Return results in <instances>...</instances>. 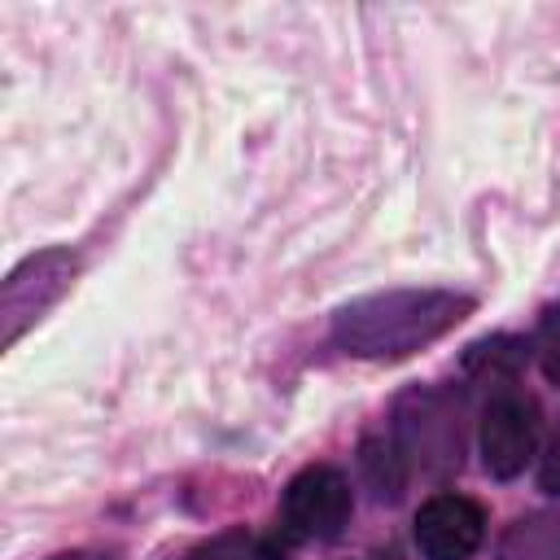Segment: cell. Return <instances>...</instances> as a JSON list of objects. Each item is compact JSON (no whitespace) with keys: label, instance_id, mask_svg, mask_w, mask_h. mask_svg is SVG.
<instances>
[{"label":"cell","instance_id":"6da1fadb","mask_svg":"<svg viewBox=\"0 0 560 560\" xmlns=\"http://www.w3.org/2000/svg\"><path fill=\"white\" fill-rule=\"evenodd\" d=\"M472 315V298L455 289H389L359 298L332 315V341L354 359H407Z\"/></svg>","mask_w":560,"mask_h":560},{"label":"cell","instance_id":"7a4b0ae2","mask_svg":"<svg viewBox=\"0 0 560 560\" xmlns=\"http://www.w3.org/2000/svg\"><path fill=\"white\" fill-rule=\"evenodd\" d=\"M74 271L79 262L70 249H44V254H31L22 267H13L0 289V341L13 346L70 289Z\"/></svg>","mask_w":560,"mask_h":560},{"label":"cell","instance_id":"3957f363","mask_svg":"<svg viewBox=\"0 0 560 560\" xmlns=\"http://www.w3.org/2000/svg\"><path fill=\"white\" fill-rule=\"evenodd\" d=\"M394 438H398V451L424 472L459 468V411L433 389H416L398 402Z\"/></svg>","mask_w":560,"mask_h":560},{"label":"cell","instance_id":"277c9868","mask_svg":"<svg viewBox=\"0 0 560 560\" xmlns=\"http://www.w3.org/2000/svg\"><path fill=\"white\" fill-rule=\"evenodd\" d=\"M350 521V481L328 468H302L284 490V534L298 542H328Z\"/></svg>","mask_w":560,"mask_h":560},{"label":"cell","instance_id":"5b68a950","mask_svg":"<svg viewBox=\"0 0 560 560\" xmlns=\"http://www.w3.org/2000/svg\"><path fill=\"white\" fill-rule=\"evenodd\" d=\"M538 442V407L521 389H499L481 416V464L490 477H516Z\"/></svg>","mask_w":560,"mask_h":560},{"label":"cell","instance_id":"8992f818","mask_svg":"<svg viewBox=\"0 0 560 560\" xmlns=\"http://www.w3.org/2000/svg\"><path fill=\"white\" fill-rule=\"evenodd\" d=\"M486 516L464 494H433L416 512V547L424 560H468L481 547Z\"/></svg>","mask_w":560,"mask_h":560},{"label":"cell","instance_id":"52a82bcc","mask_svg":"<svg viewBox=\"0 0 560 560\" xmlns=\"http://www.w3.org/2000/svg\"><path fill=\"white\" fill-rule=\"evenodd\" d=\"M499 560H560V521L556 516H521L503 542Z\"/></svg>","mask_w":560,"mask_h":560},{"label":"cell","instance_id":"ba28073f","mask_svg":"<svg viewBox=\"0 0 560 560\" xmlns=\"http://www.w3.org/2000/svg\"><path fill=\"white\" fill-rule=\"evenodd\" d=\"M363 472H368L376 499H389V503H394V499L402 494V451H398V446L385 451L381 442H368V446H363Z\"/></svg>","mask_w":560,"mask_h":560},{"label":"cell","instance_id":"9c48e42d","mask_svg":"<svg viewBox=\"0 0 560 560\" xmlns=\"http://www.w3.org/2000/svg\"><path fill=\"white\" fill-rule=\"evenodd\" d=\"M521 354H525V346L521 341H508V337H499V341H486V346H472V354H468V368L472 372H516V363H521Z\"/></svg>","mask_w":560,"mask_h":560},{"label":"cell","instance_id":"30bf717a","mask_svg":"<svg viewBox=\"0 0 560 560\" xmlns=\"http://www.w3.org/2000/svg\"><path fill=\"white\" fill-rule=\"evenodd\" d=\"M538 363H542L547 381L560 385V306H551L542 315V328H538Z\"/></svg>","mask_w":560,"mask_h":560},{"label":"cell","instance_id":"8fae6325","mask_svg":"<svg viewBox=\"0 0 560 560\" xmlns=\"http://www.w3.org/2000/svg\"><path fill=\"white\" fill-rule=\"evenodd\" d=\"M179 560H249V538L245 534H219L210 542H197Z\"/></svg>","mask_w":560,"mask_h":560},{"label":"cell","instance_id":"7c38bea8","mask_svg":"<svg viewBox=\"0 0 560 560\" xmlns=\"http://www.w3.org/2000/svg\"><path fill=\"white\" fill-rule=\"evenodd\" d=\"M538 481L547 494H560V420H556V433L547 442V455H542V468H538Z\"/></svg>","mask_w":560,"mask_h":560},{"label":"cell","instance_id":"4fadbf2b","mask_svg":"<svg viewBox=\"0 0 560 560\" xmlns=\"http://www.w3.org/2000/svg\"><path fill=\"white\" fill-rule=\"evenodd\" d=\"M52 560H109L105 551H61V556H52Z\"/></svg>","mask_w":560,"mask_h":560}]
</instances>
